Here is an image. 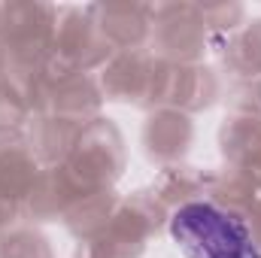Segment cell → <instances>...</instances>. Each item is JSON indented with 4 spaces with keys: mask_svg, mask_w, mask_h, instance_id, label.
Here are the masks:
<instances>
[{
    "mask_svg": "<svg viewBox=\"0 0 261 258\" xmlns=\"http://www.w3.org/2000/svg\"><path fill=\"white\" fill-rule=\"evenodd\" d=\"M170 234L186 258H261L246 222L213 203L179 207Z\"/></svg>",
    "mask_w": 261,
    "mask_h": 258,
    "instance_id": "6da1fadb",
    "label": "cell"
}]
</instances>
